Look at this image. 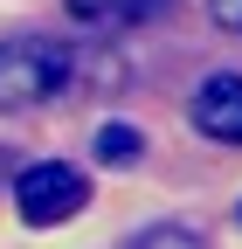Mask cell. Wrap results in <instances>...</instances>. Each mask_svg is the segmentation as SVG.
Listing matches in <instances>:
<instances>
[{"label": "cell", "mask_w": 242, "mask_h": 249, "mask_svg": "<svg viewBox=\"0 0 242 249\" xmlns=\"http://www.w3.org/2000/svg\"><path fill=\"white\" fill-rule=\"evenodd\" d=\"M76 76V49L55 35H14L0 42V111H28L49 104L55 90H69Z\"/></svg>", "instance_id": "1"}, {"label": "cell", "mask_w": 242, "mask_h": 249, "mask_svg": "<svg viewBox=\"0 0 242 249\" xmlns=\"http://www.w3.org/2000/svg\"><path fill=\"white\" fill-rule=\"evenodd\" d=\"M97 152H104V160H138V132H132V124H104Z\"/></svg>", "instance_id": "5"}, {"label": "cell", "mask_w": 242, "mask_h": 249, "mask_svg": "<svg viewBox=\"0 0 242 249\" xmlns=\"http://www.w3.org/2000/svg\"><path fill=\"white\" fill-rule=\"evenodd\" d=\"M207 7H215L222 28H235V35H242V0H207Z\"/></svg>", "instance_id": "7"}, {"label": "cell", "mask_w": 242, "mask_h": 249, "mask_svg": "<svg viewBox=\"0 0 242 249\" xmlns=\"http://www.w3.org/2000/svg\"><path fill=\"white\" fill-rule=\"evenodd\" d=\"M83 28H118V21H145L153 7H145V0H76L69 7Z\"/></svg>", "instance_id": "4"}, {"label": "cell", "mask_w": 242, "mask_h": 249, "mask_svg": "<svg viewBox=\"0 0 242 249\" xmlns=\"http://www.w3.org/2000/svg\"><path fill=\"white\" fill-rule=\"evenodd\" d=\"M138 249H201V235H194V229H153Z\"/></svg>", "instance_id": "6"}, {"label": "cell", "mask_w": 242, "mask_h": 249, "mask_svg": "<svg viewBox=\"0 0 242 249\" xmlns=\"http://www.w3.org/2000/svg\"><path fill=\"white\" fill-rule=\"evenodd\" d=\"M90 201V173H76L69 160H35L21 180H14V208L28 229H55Z\"/></svg>", "instance_id": "2"}, {"label": "cell", "mask_w": 242, "mask_h": 249, "mask_svg": "<svg viewBox=\"0 0 242 249\" xmlns=\"http://www.w3.org/2000/svg\"><path fill=\"white\" fill-rule=\"evenodd\" d=\"M194 132L215 145H242V76H207L194 90Z\"/></svg>", "instance_id": "3"}]
</instances>
